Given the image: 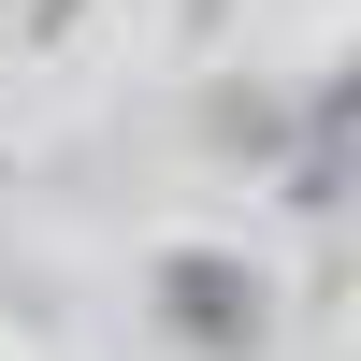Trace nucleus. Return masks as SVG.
I'll use <instances>...</instances> for the list:
<instances>
[{"label":"nucleus","mask_w":361,"mask_h":361,"mask_svg":"<svg viewBox=\"0 0 361 361\" xmlns=\"http://www.w3.org/2000/svg\"><path fill=\"white\" fill-rule=\"evenodd\" d=\"M159 318H173V333H188V347H217V361H246L260 347V275H231V260H159Z\"/></svg>","instance_id":"f257e3e1"},{"label":"nucleus","mask_w":361,"mask_h":361,"mask_svg":"<svg viewBox=\"0 0 361 361\" xmlns=\"http://www.w3.org/2000/svg\"><path fill=\"white\" fill-rule=\"evenodd\" d=\"M318 130H361V73H333V87H318Z\"/></svg>","instance_id":"f03ea898"}]
</instances>
